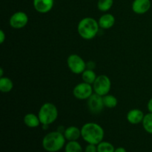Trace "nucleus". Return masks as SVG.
Masks as SVG:
<instances>
[{"label": "nucleus", "mask_w": 152, "mask_h": 152, "mask_svg": "<svg viewBox=\"0 0 152 152\" xmlns=\"http://www.w3.org/2000/svg\"><path fill=\"white\" fill-rule=\"evenodd\" d=\"M81 136L88 144L98 145L104 137V130L99 124L87 123L81 129Z\"/></svg>", "instance_id": "obj_1"}, {"label": "nucleus", "mask_w": 152, "mask_h": 152, "mask_svg": "<svg viewBox=\"0 0 152 152\" xmlns=\"http://www.w3.org/2000/svg\"><path fill=\"white\" fill-rule=\"evenodd\" d=\"M99 29V23L94 18H83L77 25V31L80 37L86 40L94 38Z\"/></svg>", "instance_id": "obj_2"}, {"label": "nucleus", "mask_w": 152, "mask_h": 152, "mask_svg": "<svg viewBox=\"0 0 152 152\" xmlns=\"http://www.w3.org/2000/svg\"><path fill=\"white\" fill-rule=\"evenodd\" d=\"M64 134L59 132H52L47 134L42 140V146L48 152H56L62 149L65 143Z\"/></svg>", "instance_id": "obj_3"}, {"label": "nucleus", "mask_w": 152, "mask_h": 152, "mask_svg": "<svg viewBox=\"0 0 152 152\" xmlns=\"http://www.w3.org/2000/svg\"><path fill=\"white\" fill-rule=\"evenodd\" d=\"M58 109L56 105L50 102H46L43 104L39 111L38 116L42 125L52 124L56 120L58 117Z\"/></svg>", "instance_id": "obj_4"}, {"label": "nucleus", "mask_w": 152, "mask_h": 152, "mask_svg": "<svg viewBox=\"0 0 152 152\" xmlns=\"http://www.w3.org/2000/svg\"><path fill=\"white\" fill-rule=\"evenodd\" d=\"M111 82L109 77L106 75L97 76L96 80L93 84V88L94 93L103 96L108 94L111 90Z\"/></svg>", "instance_id": "obj_5"}, {"label": "nucleus", "mask_w": 152, "mask_h": 152, "mask_svg": "<svg viewBox=\"0 0 152 152\" xmlns=\"http://www.w3.org/2000/svg\"><path fill=\"white\" fill-rule=\"evenodd\" d=\"M67 63L70 71L76 74H82L87 68L86 63L83 58L77 54L70 55L67 59Z\"/></svg>", "instance_id": "obj_6"}, {"label": "nucleus", "mask_w": 152, "mask_h": 152, "mask_svg": "<svg viewBox=\"0 0 152 152\" xmlns=\"http://www.w3.org/2000/svg\"><path fill=\"white\" fill-rule=\"evenodd\" d=\"M94 88L91 85L83 82L77 84L73 90L74 96L78 99H88L93 94Z\"/></svg>", "instance_id": "obj_7"}, {"label": "nucleus", "mask_w": 152, "mask_h": 152, "mask_svg": "<svg viewBox=\"0 0 152 152\" xmlns=\"http://www.w3.org/2000/svg\"><path fill=\"white\" fill-rule=\"evenodd\" d=\"M28 22V16L25 12L18 11L13 13L10 18L9 24L14 29H22Z\"/></svg>", "instance_id": "obj_8"}, {"label": "nucleus", "mask_w": 152, "mask_h": 152, "mask_svg": "<svg viewBox=\"0 0 152 152\" xmlns=\"http://www.w3.org/2000/svg\"><path fill=\"white\" fill-rule=\"evenodd\" d=\"M88 107L93 114H99L103 110L104 104L102 96L94 93L88 99Z\"/></svg>", "instance_id": "obj_9"}, {"label": "nucleus", "mask_w": 152, "mask_h": 152, "mask_svg": "<svg viewBox=\"0 0 152 152\" xmlns=\"http://www.w3.org/2000/svg\"><path fill=\"white\" fill-rule=\"evenodd\" d=\"M54 0H34L33 5L36 11L40 13H47L52 10Z\"/></svg>", "instance_id": "obj_10"}, {"label": "nucleus", "mask_w": 152, "mask_h": 152, "mask_svg": "<svg viewBox=\"0 0 152 152\" xmlns=\"http://www.w3.org/2000/svg\"><path fill=\"white\" fill-rule=\"evenodd\" d=\"M151 3L150 0H134L132 10L137 14H144L150 10Z\"/></svg>", "instance_id": "obj_11"}, {"label": "nucleus", "mask_w": 152, "mask_h": 152, "mask_svg": "<svg viewBox=\"0 0 152 152\" xmlns=\"http://www.w3.org/2000/svg\"><path fill=\"white\" fill-rule=\"evenodd\" d=\"M145 114H143L141 110L134 108L132 109L128 112L127 114V120L129 123L132 125H137L142 123Z\"/></svg>", "instance_id": "obj_12"}, {"label": "nucleus", "mask_w": 152, "mask_h": 152, "mask_svg": "<svg viewBox=\"0 0 152 152\" xmlns=\"http://www.w3.org/2000/svg\"><path fill=\"white\" fill-rule=\"evenodd\" d=\"M98 23H99V28L102 29H110L114 26L115 23V18L111 13H105L99 18Z\"/></svg>", "instance_id": "obj_13"}, {"label": "nucleus", "mask_w": 152, "mask_h": 152, "mask_svg": "<svg viewBox=\"0 0 152 152\" xmlns=\"http://www.w3.org/2000/svg\"><path fill=\"white\" fill-rule=\"evenodd\" d=\"M64 136L68 141H76L81 136V129L76 126H70L64 131Z\"/></svg>", "instance_id": "obj_14"}, {"label": "nucleus", "mask_w": 152, "mask_h": 152, "mask_svg": "<svg viewBox=\"0 0 152 152\" xmlns=\"http://www.w3.org/2000/svg\"><path fill=\"white\" fill-rule=\"evenodd\" d=\"M24 123L29 128H37L41 124L38 115L29 113L24 117Z\"/></svg>", "instance_id": "obj_15"}, {"label": "nucleus", "mask_w": 152, "mask_h": 152, "mask_svg": "<svg viewBox=\"0 0 152 152\" xmlns=\"http://www.w3.org/2000/svg\"><path fill=\"white\" fill-rule=\"evenodd\" d=\"M96 77L97 76H96V73L92 69H88V68H86L82 74V79H83V82L91 85L94 84Z\"/></svg>", "instance_id": "obj_16"}, {"label": "nucleus", "mask_w": 152, "mask_h": 152, "mask_svg": "<svg viewBox=\"0 0 152 152\" xmlns=\"http://www.w3.org/2000/svg\"><path fill=\"white\" fill-rule=\"evenodd\" d=\"M13 83L8 77H1L0 78V91L2 93H8L13 89Z\"/></svg>", "instance_id": "obj_17"}, {"label": "nucleus", "mask_w": 152, "mask_h": 152, "mask_svg": "<svg viewBox=\"0 0 152 152\" xmlns=\"http://www.w3.org/2000/svg\"><path fill=\"white\" fill-rule=\"evenodd\" d=\"M104 106L108 108H114L118 104V100L114 96L111 94H106L102 96Z\"/></svg>", "instance_id": "obj_18"}, {"label": "nucleus", "mask_w": 152, "mask_h": 152, "mask_svg": "<svg viewBox=\"0 0 152 152\" xmlns=\"http://www.w3.org/2000/svg\"><path fill=\"white\" fill-rule=\"evenodd\" d=\"M142 126L145 132L152 134V113L145 114L142 120Z\"/></svg>", "instance_id": "obj_19"}, {"label": "nucleus", "mask_w": 152, "mask_h": 152, "mask_svg": "<svg viewBox=\"0 0 152 152\" xmlns=\"http://www.w3.org/2000/svg\"><path fill=\"white\" fill-rule=\"evenodd\" d=\"M114 0H98L97 7L100 11L107 12L112 7Z\"/></svg>", "instance_id": "obj_20"}, {"label": "nucleus", "mask_w": 152, "mask_h": 152, "mask_svg": "<svg viewBox=\"0 0 152 152\" xmlns=\"http://www.w3.org/2000/svg\"><path fill=\"white\" fill-rule=\"evenodd\" d=\"M65 152H83V148L77 141H69L65 145Z\"/></svg>", "instance_id": "obj_21"}, {"label": "nucleus", "mask_w": 152, "mask_h": 152, "mask_svg": "<svg viewBox=\"0 0 152 152\" xmlns=\"http://www.w3.org/2000/svg\"><path fill=\"white\" fill-rule=\"evenodd\" d=\"M114 145L108 142H101L97 145V152H114Z\"/></svg>", "instance_id": "obj_22"}, {"label": "nucleus", "mask_w": 152, "mask_h": 152, "mask_svg": "<svg viewBox=\"0 0 152 152\" xmlns=\"http://www.w3.org/2000/svg\"><path fill=\"white\" fill-rule=\"evenodd\" d=\"M85 152H97V147L94 144H88L86 146Z\"/></svg>", "instance_id": "obj_23"}, {"label": "nucleus", "mask_w": 152, "mask_h": 152, "mask_svg": "<svg viewBox=\"0 0 152 152\" xmlns=\"http://www.w3.org/2000/svg\"><path fill=\"white\" fill-rule=\"evenodd\" d=\"M5 34H4V32L2 30H1V31H0V43H1V44H2V43L4 42V40H5Z\"/></svg>", "instance_id": "obj_24"}, {"label": "nucleus", "mask_w": 152, "mask_h": 152, "mask_svg": "<svg viewBox=\"0 0 152 152\" xmlns=\"http://www.w3.org/2000/svg\"><path fill=\"white\" fill-rule=\"evenodd\" d=\"M147 108H148V111L152 113V97L149 99V101H148V105H147Z\"/></svg>", "instance_id": "obj_25"}, {"label": "nucleus", "mask_w": 152, "mask_h": 152, "mask_svg": "<svg viewBox=\"0 0 152 152\" xmlns=\"http://www.w3.org/2000/svg\"><path fill=\"white\" fill-rule=\"evenodd\" d=\"M114 152H126V150L123 147H120V148H117V149H115Z\"/></svg>", "instance_id": "obj_26"}, {"label": "nucleus", "mask_w": 152, "mask_h": 152, "mask_svg": "<svg viewBox=\"0 0 152 152\" xmlns=\"http://www.w3.org/2000/svg\"><path fill=\"white\" fill-rule=\"evenodd\" d=\"M3 73H4V70L2 68H0V77H3Z\"/></svg>", "instance_id": "obj_27"}]
</instances>
